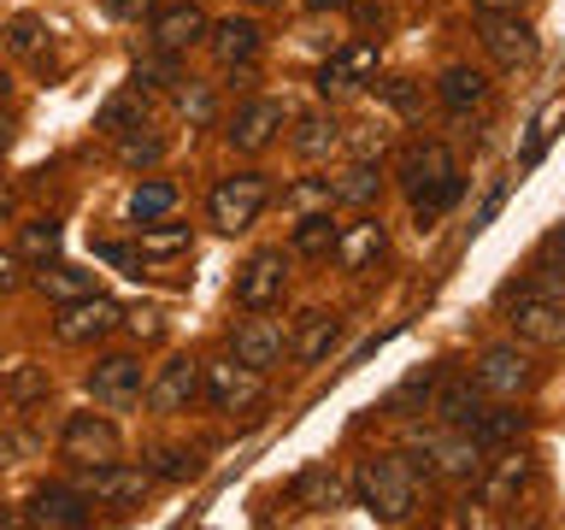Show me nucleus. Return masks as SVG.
<instances>
[{
	"label": "nucleus",
	"instance_id": "1",
	"mask_svg": "<svg viewBox=\"0 0 565 530\" xmlns=\"http://www.w3.org/2000/svg\"><path fill=\"white\" fill-rule=\"evenodd\" d=\"M401 189H406V201H413V224L430 230L441 212L459 201V166H454V153L441 148V141H418V148H406Z\"/></svg>",
	"mask_w": 565,
	"mask_h": 530
},
{
	"label": "nucleus",
	"instance_id": "2",
	"mask_svg": "<svg viewBox=\"0 0 565 530\" xmlns=\"http://www.w3.org/2000/svg\"><path fill=\"white\" fill-rule=\"evenodd\" d=\"M406 471H424V477H441V484H477V471H483V442L471 431H406Z\"/></svg>",
	"mask_w": 565,
	"mask_h": 530
},
{
	"label": "nucleus",
	"instance_id": "3",
	"mask_svg": "<svg viewBox=\"0 0 565 530\" xmlns=\"http://www.w3.org/2000/svg\"><path fill=\"white\" fill-rule=\"evenodd\" d=\"M353 495H360V507L371 519L383 524H406L418 507V477L406 471L401 454H365L360 471H353Z\"/></svg>",
	"mask_w": 565,
	"mask_h": 530
},
{
	"label": "nucleus",
	"instance_id": "4",
	"mask_svg": "<svg viewBox=\"0 0 565 530\" xmlns=\"http://www.w3.org/2000/svg\"><path fill=\"white\" fill-rule=\"evenodd\" d=\"M265 201H271V183H265L259 171H236V177H218L206 194V219L224 230V236H236V230H254Z\"/></svg>",
	"mask_w": 565,
	"mask_h": 530
},
{
	"label": "nucleus",
	"instance_id": "5",
	"mask_svg": "<svg viewBox=\"0 0 565 530\" xmlns=\"http://www.w3.org/2000/svg\"><path fill=\"white\" fill-rule=\"evenodd\" d=\"M60 454L83 471L88 466H113V459H124V436L106 413H71L65 431H60Z\"/></svg>",
	"mask_w": 565,
	"mask_h": 530
},
{
	"label": "nucleus",
	"instance_id": "6",
	"mask_svg": "<svg viewBox=\"0 0 565 530\" xmlns=\"http://www.w3.org/2000/svg\"><path fill=\"white\" fill-rule=\"evenodd\" d=\"M471 383L483 389V395H494V401H519V395L536 389V360H530L524 348H512V342L483 348L477 365H471Z\"/></svg>",
	"mask_w": 565,
	"mask_h": 530
},
{
	"label": "nucleus",
	"instance_id": "7",
	"mask_svg": "<svg viewBox=\"0 0 565 530\" xmlns=\"http://www.w3.org/2000/svg\"><path fill=\"white\" fill-rule=\"evenodd\" d=\"M124 325V307L113 295H77V300H65L60 318H53V336H60L65 348H88V342H106Z\"/></svg>",
	"mask_w": 565,
	"mask_h": 530
},
{
	"label": "nucleus",
	"instance_id": "8",
	"mask_svg": "<svg viewBox=\"0 0 565 530\" xmlns=\"http://www.w3.org/2000/svg\"><path fill=\"white\" fill-rule=\"evenodd\" d=\"M201 395L218 413H247V406L265 401V371L242 365V360H212V365H201Z\"/></svg>",
	"mask_w": 565,
	"mask_h": 530
},
{
	"label": "nucleus",
	"instance_id": "9",
	"mask_svg": "<svg viewBox=\"0 0 565 530\" xmlns=\"http://www.w3.org/2000/svg\"><path fill=\"white\" fill-rule=\"evenodd\" d=\"M282 289H289V254L282 247H259L236 272V307L242 312H271L282 300Z\"/></svg>",
	"mask_w": 565,
	"mask_h": 530
},
{
	"label": "nucleus",
	"instance_id": "10",
	"mask_svg": "<svg viewBox=\"0 0 565 530\" xmlns=\"http://www.w3.org/2000/svg\"><path fill=\"white\" fill-rule=\"evenodd\" d=\"M289 124V106L271 100V95H254V100H242L236 113H230V148L236 153H265L277 141V130Z\"/></svg>",
	"mask_w": 565,
	"mask_h": 530
},
{
	"label": "nucleus",
	"instance_id": "11",
	"mask_svg": "<svg viewBox=\"0 0 565 530\" xmlns=\"http://www.w3.org/2000/svg\"><path fill=\"white\" fill-rule=\"evenodd\" d=\"M530 484H536V459L519 454V448H501L494 459H483V471H477L483 507H519V495H530Z\"/></svg>",
	"mask_w": 565,
	"mask_h": 530
},
{
	"label": "nucleus",
	"instance_id": "12",
	"mask_svg": "<svg viewBox=\"0 0 565 530\" xmlns=\"http://www.w3.org/2000/svg\"><path fill=\"white\" fill-rule=\"evenodd\" d=\"M148 395V406L159 418H177V413H189L194 401H201V360H189V353H177V360H166L153 371V383L141 389Z\"/></svg>",
	"mask_w": 565,
	"mask_h": 530
},
{
	"label": "nucleus",
	"instance_id": "13",
	"mask_svg": "<svg viewBox=\"0 0 565 530\" xmlns=\"http://www.w3.org/2000/svg\"><path fill=\"white\" fill-rule=\"evenodd\" d=\"M477 35H483L489 60L507 65V71L536 60V30H530L519 12H477Z\"/></svg>",
	"mask_w": 565,
	"mask_h": 530
},
{
	"label": "nucleus",
	"instance_id": "14",
	"mask_svg": "<svg viewBox=\"0 0 565 530\" xmlns=\"http://www.w3.org/2000/svg\"><path fill=\"white\" fill-rule=\"evenodd\" d=\"M141 360L136 353H100L95 365H88V395H95L100 406H113V413H124V406L141 401Z\"/></svg>",
	"mask_w": 565,
	"mask_h": 530
},
{
	"label": "nucleus",
	"instance_id": "15",
	"mask_svg": "<svg viewBox=\"0 0 565 530\" xmlns=\"http://www.w3.org/2000/svg\"><path fill=\"white\" fill-rule=\"evenodd\" d=\"M88 519H95V501L83 489H65V484L35 489L24 501V512H18V524H47V530H83Z\"/></svg>",
	"mask_w": 565,
	"mask_h": 530
},
{
	"label": "nucleus",
	"instance_id": "16",
	"mask_svg": "<svg viewBox=\"0 0 565 530\" xmlns=\"http://www.w3.org/2000/svg\"><path fill=\"white\" fill-rule=\"evenodd\" d=\"M512 330H519V342H530V348H565V300L542 295V289H524L519 307H512Z\"/></svg>",
	"mask_w": 565,
	"mask_h": 530
},
{
	"label": "nucleus",
	"instance_id": "17",
	"mask_svg": "<svg viewBox=\"0 0 565 530\" xmlns=\"http://www.w3.org/2000/svg\"><path fill=\"white\" fill-rule=\"evenodd\" d=\"M153 489V471L148 466H124V459H113V466H88V484L83 495L100 507H141Z\"/></svg>",
	"mask_w": 565,
	"mask_h": 530
},
{
	"label": "nucleus",
	"instance_id": "18",
	"mask_svg": "<svg viewBox=\"0 0 565 530\" xmlns=\"http://www.w3.org/2000/svg\"><path fill=\"white\" fill-rule=\"evenodd\" d=\"M371 77H377V42H348L342 53H335V60H324L318 65V95H353V88H365Z\"/></svg>",
	"mask_w": 565,
	"mask_h": 530
},
{
	"label": "nucleus",
	"instance_id": "19",
	"mask_svg": "<svg viewBox=\"0 0 565 530\" xmlns=\"http://www.w3.org/2000/svg\"><path fill=\"white\" fill-rule=\"evenodd\" d=\"M282 348H289V336H282V325H271V318H242V325L230 330V360H242L254 371H271L282 360Z\"/></svg>",
	"mask_w": 565,
	"mask_h": 530
},
{
	"label": "nucleus",
	"instance_id": "20",
	"mask_svg": "<svg viewBox=\"0 0 565 530\" xmlns=\"http://www.w3.org/2000/svg\"><path fill=\"white\" fill-rule=\"evenodd\" d=\"M383 247H388V230H383V219H353V224H342L335 230V265H342V272H371V265L383 259Z\"/></svg>",
	"mask_w": 565,
	"mask_h": 530
},
{
	"label": "nucleus",
	"instance_id": "21",
	"mask_svg": "<svg viewBox=\"0 0 565 530\" xmlns=\"http://www.w3.org/2000/svg\"><path fill=\"white\" fill-rule=\"evenodd\" d=\"M148 42H153L159 53H189L194 42H206V12L194 7V0L153 12V18H148Z\"/></svg>",
	"mask_w": 565,
	"mask_h": 530
},
{
	"label": "nucleus",
	"instance_id": "22",
	"mask_svg": "<svg viewBox=\"0 0 565 530\" xmlns=\"http://www.w3.org/2000/svg\"><path fill=\"white\" fill-rule=\"evenodd\" d=\"M206 47H212V60H218L224 71L254 65L259 60V24H254V18H224V24H206Z\"/></svg>",
	"mask_w": 565,
	"mask_h": 530
},
{
	"label": "nucleus",
	"instance_id": "23",
	"mask_svg": "<svg viewBox=\"0 0 565 530\" xmlns=\"http://www.w3.org/2000/svg\"><path fill=\"white\" fill-rule=\"evenodd\" d=\"M383 194V159H348L342 171L330 177V206H377Z\"/></svg>",
	"mask_w": 565,
	"mask_h": 530
},
{
	"label": "nucleus",
	"instance_id": "24",
	"mask_svg": "<svg viewBox=\"0 0 565 530\" xmlns=\"http://www.w3.org/2000/svg\"><path fill=\"white\" fill-rule=\"evenodd\" d=\"M335 342H342V318L335 312H300L295 336H289V353H295V365H318V360H330Z\"/></svg>",
	"mask_w": 565,
	"mask_h": 530
},
{
	"label": "nucleus",
	"instance_id": "25",
	"mask_svg": "<svg viewBox=\"0 0 565 530\" xmlns=\"http://www.w3.org/2000/svg\"><path fill=\"white\" fill-rule=\"evenodd\" d=\"M430 413H436V424H448V431H466V424L483 413V389L471 378H436Z\"/></svg>",
	"mask_w": 565,
	"mask_h": 530
},
{
	"label": "nucleus",
	"instance_id": "26",
	"mask_svg": "<svg viewBox=\"0 0 565 530\" xmlns=\"http://www.w3.org/2000/svg\"><path fill=\"white\" fill-rule=\"evenodd\" d=\"M436 100L448 106L454 118H466V113H477V106L489 100V77H483L477 65H448V71L436 77Z\"/></svg>",
	"mask_w": 565,
	"mask_h": 530
},
{
	"label": "nucleus",
	"instance_id": "27",
	"mask_svg": "<svg viewBox=\"0 0 565 530\" xmlns=\"http://www.w3.org/2000/svg\"><path fill=\"white\" fill-rule=\"evenodd\" d=\"M342 141V124H335L330 113H295L289 118V148L300 153V159H330V148Z\"/></svg>",
	"mask_w": 565,
	"mask_h": 530
},
{
	"label": "nucleus",
	"instance_id": "28",
	"mask_svg": "<svg viewBox=\"0 0 565 530\" xmlns=\"http://www.w3.org/2000/svg\"><path fill=\"white\" fill-rule=\"evenodd\" d=\"M335 212L330 206H312V212H300L295 219V236H289V254L300 259H330V247H335Z\"/></svg>",
	"mask_w": 565,
	"mask_h": 530
},
{
	"label": "nucleus",
	"instance_id": "29",
	"mask_svg": "<svg viewBox=\"0 0 565 530\" xmlns=\"http://www.w3.org/2000/svg\"><path fill=\"white\" fill-rule=\"evenodd\" d=\"M35 289H42L53 307H65V300H77V295H95V272L65 265V259H47V265H35Z\"/></svg>",
	"mask_w": 565,
	"mask_h": 530
},
{
	"label": "nucleus",
	"instance_id": "30",
	"mask_svg": "<svg viewBox=\"0 0 565 530\" xmlns=\"http://www.w3.org/2000/svg\"><path fill=\"white\" fill-rule=\"evenodd\" d=\"M47 389H53V378H47V365H35V360L0 371V401H7L12 413H24V406L47 401Z\"/></svg>",
	"mask_w": 565,
	"mask_h": 530
},
{
	"label": "nucleus",
	"instance_id": "31",
	"mask_svg": "<svg viewBox=\"0 0 565 530\" xmlns=\"http://www.w3.org/2000/svg\"><path fill=\"white\" fill-rule=\"evenodd\" d=\"M60 242H65L60 219H30L24 230H18V259H24V265H47V259H60Z\"/></svg>",
	"mask_w": 565,
	"mask_h": 530
},
{
	"label": "nucleus",
	"instance_id": "32",
	"mask_svg": "<svg viewBox=\"0 0 565 530\" xmlns=\"http://www.w3.org/2000/svg\"><path fill=\"white\" fill-rule=\"evenodd\" d=\"M436 378H441L436 365L413 371V378H406V383H395V389H388V395H383V413H395V418H406V413H424V401L436 395Z\"/></svg>",
	"mask_w": 565,
	"mask_h": 530
},
{
	"label": "nucleus",
	"instance_id": "33",
	"mask_svg": "<svg viewBox=\"0 0 565 530\" xmlns=\"http://www.w3.org/2000/svg\"><path fill=\"white\" fill-rule=\"evenodd\" d=\"M171 100H177V118L189 124V130H206L212 118H218V95H212V83H177L171 88Z\"/></svg>",
	"mask_w": 565,
	"mask_h": 530
},
{
	"label": "nucleus",
	"instance_id": "34",
	"mask_svg": "<svg viewBox=\"0 0 565 530\" xmlns=\"http://www.w3.org/2000/svg\"><path fill=\"white\" fill-rule=\"evenodd\" d=\"M171 206H177V183H166V177H148V183L130 189V219H136V224L171 219Z\"/></svg>",
	"mask_w": 565,
	"mask_h": 530
},
{
	"label": "nucleus",
	"instance_id": "35",
	"mask_svg": "<svg viewBox=\"0 0 565 530\" xmlns=\"http://www.w3.org/2000/svg\"><path fill=\"white\" fill-rule=\"evenodd\" d=\"M466 431L483 442V454H489V448H507V442L524 431V413H507V406H483V413H477Z\"/></svg>",
	"mask_w": 565,
	"mask_h": 530
},
{
	"label": "nucleus",
	"instance_id": "36",
	"mask_svg": "<svg viewBox=\"0 0 565 530\" xmlns=\"http://www.w3.org/2000/svg\"><path fill=\"white\" fill-rule=\"evenodd\" d=\"M118 159H124L130 171H141V166H159V159H166V136L148 130V124H130V130L118 136Z\"/></svg>",
	"mask_w": 565,
	"mask_h": 530
},
{
	"label": "nucleus",
	"instance_id": "37",
	"mask_svg": "<svg viewBox=\"0 0 565 530\" xmlns=\"http://www.w3.org/2000/svg\"><path fill=\"white\" fill-rule=\"evenodd\" d=\"M189 224H141V259H177V254H189Z\"/></svg>",
	"mask_w": 565,
	"mask_h": 530
},
{
	"label": "nucleus",
	"instance_id": "38",
	"mask_svg": "<svg viewBox=\"0 0 565 530\" xmlns=\"http://www.w3.org/2000/svg\"><path fill=\"white\" fill-rule=\"evenodd\" d=\"M141 113H148V95H136V88H130V95H113L95 113V130L100 136H124L130 124H141Z\"/></svg>",
	"mask_w": 565,
	"mask_h": 530
},
{
	"label": "nucleus",
	"instance_id": "39",
	"mask_svg": "<svg viewBox=\"0 0 565 530\" xmlns=\"http://www.w3.org/2000/svg\"><path fill=\"white\" fill-rule=\"evenodd\" d=\"M177 83H183V77H177V53H159L153 47V60L136 65V83L130 88H136V95H171Z\"/></svg>",
	"mask_w": 565,
	"mask_h": 530
},
{
	"label": "nucleus",
	"instance_id": "40",
	"mask_svg": "<svg viewBox=\"0 0 565 530\" xmlns=\"http://www.w3.org/2000/svg\"><path fill=\"white\" fill-rule=\"evenodd\" d=\"M524 289H542V295H559L565 300V247L559 242H542V254H536V265H530Z\"/></svg>",
	"mask_w": 565,
	"mask_h": 530
},
{
	"label": "nucleus",
	"instance_id": "41",
	"mask_svg": "<svg viewBox=\"0 0 565 530\" xmlns=\"http://www.w3.org/2000/svg\"><path fill=\"white\" fill-rule=\"evenodd\" d=\"M289 495H295L300 507H330V501H335V477H330V466H312V471H300Z\"/></svg>",
	"mask_w": 565,
	"mask_h": 530
},
{
	"label": "nucleus",
	"instance_id": "42",
	"mask_svg": "<svg viewBox=\"0 0 565 530\" xmlns=\"http://www.w3.org/2000/svg\"><path fill=\"white\" fill-rule=\"evenodd\" d=\"M42 42H47V24L35 12H18L12 24H7V47L12 53H42Z\"/></svg>",
	"mask_w": 565,
	"mask_h": 530
},
{
	"label": "nucleus",
	"instance_id": "43",
	"mask_svg": "<svg viewBox=\"0 0 565 530\" xmlns=\"http://www.w3.org/2000/svg\"><path fill=\"white\" fill-rule=\"evenodd\" d=\"M148 471H153V477H171V484H183V477L201 471V454H189V448H159Z\"/></svg>",
	"mask_w": 565,
	"mask_h": 530
},
{
	"label": "nucleus",
	"instance_id": "44",
	"mask_svg": "<svg viewBox=\"0 0 565 530\" xmlns=\"http://www.w3.org/2000/svg\"><path fill=\"white\" fill-rule=\"evenodd\" d=\"M289 206H300V212H312V206H330V177H312V183H295L289 194H282Z\"/></svg>",
	"mask_w": 565,
	"mask_h": 530
},
{
	"label": "nucleus",
	"instance_id": "45",
	"mask_svg": "<svg viewBox=\"0 0 565 530\" xmlns=\"http://www.w3.org/2000/svg\"><path fill=\"white\" fill-rule=\"evenodd\" d=\"M42 442H35L30 431H0V466H18V459H30Z\"/></svg>",
	"mask_w": 565,
	"mask_h": 530
},
{
	"label": "nucleus",
	"instance_id": "46",
	"mask_svg": "<svg viewBox=\"0 0 565 530\" xmlns=\"http://www.w3.org/2000/svg\"><path fill=\"white\" fill-rule=\"evenodd\" d=\"M377 95L395 106V113H413V106H418V83L413 77H388V83H377Z\"/></svg>",
	"mask_w": 565,
	"mask_h": 530
},
{
	"label": "nucleus",
	"instance_id": "47",
	"mask_svg": "<svg viewBox=\"0 0 565 530\" xmlns=\"http://www.w3.org/2000/svg\"><path fill=\"white\" fill-rule=\"evenodd\" d=\"M124 325H130L141 342H153V336H166V312H159V307H136V312H124Z\"/></svg>",
	"mask_w": 565,
	"mask_h": 530
},
{
	"label": "nucleus",
	"instance_id": "48",
	"mask_svg": "<svg viewBox=\"0 0 565 530\" xmlns=\"http://www.w3.org/2000/svg\"><path fill=\"white\" fill-rule=\"evenodd\" d=\"M388 136L377 130V124H360V136H353V159H383Z\"/></svg>",
	"mask_w": 565,
	"mask_h": 530
},
{
	"label": "nucleus",
	"instance_id": "49",
	"mask_svg": "<svg viewBox=\"0 0 565 530\" xmlns=\"http://www.w3.org/2000/svg\"><path fill=\"white\" fill-rule=\"evenodd\" d=\"M106 12L124 18V24H141V18H153V12H159V0H106Z\"/></svg>",
	"mask_w": 565,
	"mask_h": 530
},
{
	"label": "nucleus",
	"instance_id": "50",
	"mask_svg": "<svg viewBox=\"0 0 565 530\" xmlns=\"http://www.w3.org/2000/svg\"><path fill=\"white\" fill-rule=\"evenodd\" d=\"M24 283V259H18V247H0V295L18 289Z\"/></svg>",
	"mask_w": 565,
	"mask_h": 530
},
{
	"label": "nucleus",
	"instance_id": "51",
	"mask_svg": "<svg viewBox=\"0 0 565 530\" xmlns=\"http://www.w3.org/2000/svg\"><path fill=\"white\" fill-rule=\"evenodd\" d=\"M471 7H477V12H519L524 0H471Z\"/></svg>",
	"mask_w": 565,
	"mask_h": 530
},
{
	"label": "nucleus",
	"instance_id": "52",
	"mask_svg": "<svg viewBox=\"0 0 565 530\" xmlns=\"http://www.w3.org/2000/svg\"><path fill=\"white\" fill-rule=\"evenodd\" d=\"M307 7H312V12H348L353 0H307Z\"/></svg>",
	"mask_w": 565,
	"mask_h": 530
},
{
	"label": "nucleus",
	"instance_id": "53",
	"mask_svg": "<svg viewBox=\"0 0 565 530\" xmlns=\"http://www.w3.org/2000/svg\"><path fill=\"white\" fill-rule=\"evenodd\" d=\"M7 219H12V189L0 183V224H7Z\"/></svg>",
	"mask_w": 565,
	"mask_h": 530
},
{
	"label": "nucleus",
	"instance_id": "54",
	"mask_svg": "<svg viewBox=\"0 0 565 530\" xmlns=\"http://www.w3.org/2000/svg\"><path fill=\"white\" fill-rule=\"evenodd\" d=\"M7 148H12V124L0 118V153H7Z\"/></svg>",
	"mask_w": 565,
	"mask_h": 530
},
{
	"label": "nucleus",
	"instance_id": "55",
	"mask_svg": "<svg viewBox=\"0 0 565 530\" xmlns=\"http://www.w3.org/2000/svg\"><path fill=\"white\" fill-rule=\"evenodd\" d=\"M12 95V77H7V71H0V100H7Z\"/></svg>",
	"mask_w": 565,
	"mask_h": 530
},
{
	"label": "nucleus",
	"instance_id": "56",
	"mask_svg": "<svg viewBox=\"0 0 565 530\" xmlns=\"http://www.w3.org/2000/svg\"><path fill=\"white\" fill-rule=\"evenodd\" d=\"M547 242H559V247H565V230H554V236H547Z\"/></svg>",
	"mask_w": 565,
	"mask_h": 530
},
{
	"label": "nucleus",
	"instance_id": "57",
	"mask_svg": "<svg viewBox=\"0 0 565 530\" xmlns=\"http://www.w3.org/2000/svg\"><path fill=\"white\" fill-rule=\"evenodd\" d=\"M254 7H271V0H254Z\"/></svg>",
	"mask_w": 565,
	"mask_h": 530
}]
</instances>
